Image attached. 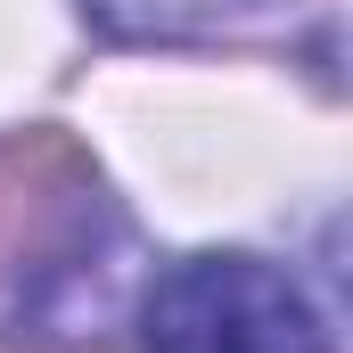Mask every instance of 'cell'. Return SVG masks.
<instances>
[{"label": "cell", "instance_id": "6da1fadb", "mask_svg": "<svg viewBox=\"0 0 353 353\" xmlns=\"http://www.w3.org/2000/svg\"><path fill=\"white\" fill-rule=\"evenodd\" d=\"M132 296V222L58 132L0 148V329L99 337Z\"/></svg>", "mask_w": 353, "mask_h": 353}, {"label": "cell", "instance_id": "7a4b0ae2", "mask_svg": "<svg viewBox=\"0 0 353 353\" xmlns=\"http://www.w3.org/2000/svg\"><path fill=\"white\" fill-rule=\"evenodd\" d=\"M140 353H337L329 312L304 296V279L247 247H205L148 271L132 296Z\"/></svg>", "mask_w": 353, "mask_h": 353}, {"label": "cell", "instance_id": "3957f363", "mask_svg": "<svg viewBox=\"0 0 353 353\" xmlns=\"http://www.w3.org/2000/svg\"><path fill=\"white\" fill-rule=\"evenodd\" d=\"M123 50H189V41H255L296 17V0H74Z\"/></svg>", "mask_w": 353, "mask_h": 353}]
</instances>
